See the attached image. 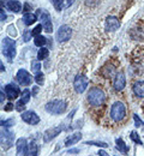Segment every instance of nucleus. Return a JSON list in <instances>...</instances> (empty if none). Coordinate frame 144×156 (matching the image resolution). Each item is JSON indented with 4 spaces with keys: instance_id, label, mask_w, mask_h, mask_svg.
I'll return each mask as SVG.
<instances>
[{
    "instance_id": "obj_37",
    "label": "nucleus",
    "mask_w": 144,
    "mask_h": 156,
    "mask_svg": "<svg viewBox=\"0 0 144 156\" xmlns=\"http://www.w3.org/2000/svg\"><path fill=\"white\" fill-rule=\"evenodd\" d=\"M13 107H15V106H13L12 103H7V105L4 107V109H5L6 112H11V111L13 109Z\"/></svg>"
},
{
    "instance_id": "obj_2",
    "label": "nucleus",
    "mask_w": 144,
    "mask_h": 156,
    "mask_svg": "<svg viewBox=\"0 0 144 156\" xmlns=\"http://www.w3.org/2000/svg\"><path fill=\"white\" fill-rule=\"evenodd\" d=\"M46 111L49 114H54V115H59L65 113L66 111V102L62 100H52L48 103H46Z\"/></svg>"
},
{
    "instance_id": "obj_16",
    "label": "nucleus",
    "mask_w": 144,
    "mask_h": 156,
    "mask_svg": "<svg viewBox=\"0 0 144 156\" xmlns=\"http://www.w3.org/2000/svg\"><path fill=\"white\" fill-rule=\"evenodd\" d=\"M81 139H82V133H81V132H76V133L68 136L66 139H65V145H66V147L75 145V144L78 143Z\"/></svg>"
},
{
    "instance_id": "obj_41",
    "label": "nucleus",
    "mask_w": 144,
    "mask_h": 156,
    "mask_svg": "<svg viewBox=\"0 0 144 156\" xmlns=\"http://www.w3.org/2000/svg\"><path fill=\"white\" fill-rule=\"evenodd\" d=\"M5 18H6V15H5V12H4V9H1V20L4 22Z\"/></svg>"
},
{
    "instance_id": "obj_14",
    "label": "nucleus",
    "mask_w": 144,
    "mask_h": 156,
    "mask_svg": "<svg viewBox=\"0 0 144 156\" xmlns=\"http://www.w3.org/2000/svg\"><path fill=\"white\" fill-rule=\"evenodd\" d=\"M5 94H6L7 98L15 100L19 95V88L15 84H7V85H5Z\"/></svg>"
},
{
    "instance_id": "obj_42",
    "label": "nucleus",
    "mask_w": 144,
    "mask_h": 156,
    "mask_svg": "<svg viewBox=\"0 0 144 156\" xmlns=\"http://www.w3.org/2000/svg\"><path fill=\"white\" fill-rule=\"evenodd\" d=\"M66 1H67V2H66V6L68 7V6H71V5H72V4H73L76 0H66Z\"/></svg>"
},
{
    "instance_id": "obj_43",
    "label": "nucleus",
    "mask_w": 144,
    "mask_h": 156,
    "mask_svg": "<svg viewBox=\"0 0 144 156\" xmlns=\"http://www.w3.org/2000/svg\"><path fill=\"white\" fill-rule=\"evenodd\" d=\"M0 101L4 102V90H1V98H0Z\"/></svg>"
},
{
    "instance_id": "obj_4",
    "label": "nucleus",
    "mask_w": 144,
    "mask_h": 156,
    "mask_svg": "<svg viewBox=\"0 0 144 156\" xmlns=\"http://www.w3.org/2000/svg\"><path fill=\"white\" fill-rule=\"evenodd\" d=\"M126 115V107L121 101H117L113 103L111 108V118L114 121H121Z\"/></svg>"
},
{
    "instance_id": "obj_30",
    "label": "nucleus",
    "mask_w": 144,
    "mask_h": 156,
    "mask_svg": "<svg viewBox=\"0 0 144 156\" xmlns=\"http://www.w3.org/2000/svg\"><path fill=\"white\" fill-rule=\"evenodd\" d=\"M15 125V120L13 119H9V120H2L1 121V126L2 127H11V126H13Z\"/></svg>"
},
{
    "instance_id": "obj_19",
    "label": "nucleus",
    "mask_w": 144,
    "mask_h": 156,
    "mask_svg": "<svg viewBox=\"0 0 144 156\" xmlns=\"http://www.w3.org/2000/svg\"><path fill=\"white\" fill-rule=\"evenodd\" d=\"M36 20H37V16L34 15V13H30L29 12V13H24V16H23V22H24L25 25H31Z\"/></svg>"
},
{
    "instance_id": "obj_17",
    "label": "nucleus",
    "mask_w": 144,
    "mask_h": 156,
    "mask_svg": "<svg viewBox=\"0 0 144 156\" xmlns=\"http://www.w3.org/2000/svg\"><path fill=\"white\" fill-rule=\"evenodd\" d=\"M6 7H7L10 11L15 12V13L21 12V10H22V5L18 0H9V1L6 2Z\"/></svg>"
},
{
    "instance_id": "obj_39",
    "label": "nucleus",
    "mask_w": 144,
    "mask_h": 156,
    "mask_svg": "<svg viewBox=\"0 0 144 156\" xmlns=\"http://www.w3.org/2000/svg\"><path fill=\"white\" fill-rule=\"evenodd\" d=\"M68 153L70 154H78L79 153V149H71V150H68Z\"/></svg>"
},
{
    "instance_id": "obj_10",
    "label": "nucleus",
    "mask_w": 144,
    "mask_h": 156,
    "mask_svg": "<svg viewBox=\"0 0 144 156\" xmlns=\"http://www.w3.org/2000/svg\"><path fill=\"white\" fill-rule=\"evenodd\" d=\"M22 120L29 125H36L40 122V117L34 111H26L21 115Z\"/></svg>"
},
{
    "instance_id": "obj_44",
    "label": "nucleus",
    "mask_w": 144,
    "mask_h": 156,
    "mask_svg": "<svg viewBox=\"0 0 144 156\" xmlns=\"http://www.w3.org/2000/svg\"><path fill=\"white\" fill-rule=\"evenodd\" d=\"M5 71V69H4V65H2V62H1V72H4Z\"/></svg>"
},
{
    "instance_id": "obj_3",
    "label": "nucleus",
    "mask_w": 144,
    "mask_h": 156,
    "mask_svg": "<svg viewBox=\"0 0 144 156\" xmlns=\"http://www.w3.org/2000/svg\"><path fill=\"white\" fill-rule=\"evenodd\" d=\"M2 54L9 59V61H12L16 57V41L10 37L2 39Z\"/></svg>"
},
{
    "instance_id": "obj_25",
    "label": "nucleus",
    "mask_w": 144,
    "mask_h": 156,
    "mask_svg": "<svg viewBox=\"0 0 144 156\" xmlns=\"http://www.w3.org/2000/svg\"><path fill=\"white\" fill-rule=\"evenodd\" d=\"M85 144L88 145H95V147H99V148H107L108 144L104 143V142H95V140H88L85 142Z\"/></svg>"
},
{
    "instance_id": "obj_12",
    "label": "nucleus",
    "mask_w": 144,
    "mask_h": 156,
    "mask_svg": "<svg viewBox=\"0 0 144 156\" xmlns=\"http://www.w3.org/2000/svg\"><path fill=\"white\" fill-rule=\"evenodd\" d=\"M61 131H62V129L60 127V126H55V127H51V129H48V130L43 133V142H44V143L51 142L53 138H55L57 136H59Z\"/></svg>"
},
{
    "instance_id": "obj_15",
    "label": "nucleus",
    "mask_w": 144,
    "mask_h": 156,
    "mask_svg": "<svg viewBox=\"0 0 144 156\" xmlns=\"http://www.w3.org/2000/svg\"><path fill=\"white\" fill-rule=\"evenodd\" d=\"M125 85H126V79H125L124 73H121V72L117 73V76L114 78V89L117 91H120L125 88Z\"/></svg>"
},
{
    "instance_id": "obj_35",
    "label": "nucleus",
    "mask_w": 144,
    "mask_h": 156,
    "mask_svg": "<svg viewBox=\"0 0 144 156\" xmlns=\"http://www.w3.org/2000/svg\"><path fill=\"white\" fill-rule=\"evenodd\" d=\"M133 119H135V126H136V127L143 126V121L139 119V117H138L137 114H133Z\"/></svg>"
},
{
    "instance_id": "obj_21",
    "label": "nucleus",
    "mask_w": 144,
    "mask_h": 156,
    "mask_svg": "<svg viewBox=\"0 0 144 156\" xmlns=\"http://www.w3.org/2000/svg\"><path fill=\"white\" fill-rule=\"evenodd\" d=\"M37 144L33 140L30 144H29V151H28V156H37Z\"/></svg>"
},
{
    "instance_id": "obj_34",
    "label": "nucleus",
    "mask_w": 144,
    "mask_h": 156,
    "mask_svg": "<svg viewBox=\"0 0 144 156\" xmlns=\"http://www.w3.org/2000/svg\"><path fill=\"white\" fill-rule=\"evenodd\" d=\"M102 71H108V72L104 75V77H107V78L112 77V76L114 75V67H113V66H112L111 69H109V67H104Z\"/></svg>"
},
{
    "instance_id": "obj_9",
    "label": "nucleus",
    "mask_w": 144,
    "mask_h": 156,
    "mask_svg": "<svg viewBox=\"0 0 144 156\" xmlns=\"http://www.w3.org/2000/svg\"><path fill=\"white\" fill-rule=\"evenodd\" d=\"M86 87H88V79H86V77L83 76V75L76 76L75 80H73V88H75V90L78 94H82V93L85 91Z\"/></svg>"
},
{
    "instance_id": "obj_5",
    "label": "nucleus",
    "mask_w": 144,
    "mask_h": 156,
    "mask_svg": "<svg viewBox=\"0 0 144 156\" xmlns=\"http://www.w3.org/2000/svg\"><path fill=\"white\" fill-rule=\"evenodd\" d=\"M37 16L40 17V20H41V22H42L43 30H44L46 33H52V31H53V23H52L49 13H48L46 10L39 9V10H37Z\"/></svg>"
},
{
    "instance_id": "obj_29",
    "label": "nucleus",
    "mask_w": 144,
    "mask_h": 156,
    "mask_svg": "<svg viewBox=\"0 0 144 156\" xmlns=\"http://www.w3.org/2000/svg\"><path fill=\"white\" fill-rule=\"evenodd\" d=\"M84 1H85V5L88 7H95V6H97L100 4L101 0H84Z\"/></svg>"
},
{
    "instance_id": "obj_23",
    "label": "nucleus",
    "mask_w": 144,
    "mask_h": 156,
    "mask_svg": "<svg viewBox=\"0 0 144 156\" xmlns=\"http://www.w3.org/2000/svg\"><path fill=\"white\" fill-rule=\"evenodd\" d=\"M34 43H35V46H37V47H44V44L47 43V39H46V37H43V36H41V35L35 36V39H34Z\"/></svg>"
},
{
    "instance_id": "obj_20",
    "label": "nucleus",
    "mask_w": 144,
    "mask_h": 156,
    "mask_svg": "<svg viewBox=\"0 0 144 156\" xmlns=\"http://www.w3.org/2000/svg\"><path fill=\"white\" fill-rule=\"evenodd\" d=\"M115 143H117V149L120 150V153H124V154H127L128 153V147L125 144L121 138H117L115 139Z\"/></svg>"
},
{
    "instance_id": "obj_8",
    "label": "nucleus",
    "mask_w": 144,
    "mask_h": 156,
    "mask_svg": "<svg viewBox=\"0 0 144 156\" xmlns=\"http://www.w3.org/2000/svg\"><path fill=\"white\" fill-rule=\"evenodd\" d=\"M12 145H13V133L7 130H2L1 131V148L4 150H7Z\"/></svg>"
},
{
    "instance_id": "obj_6",
    "label": "nucleus",
    "mask_w": 144,
    "mask_h": 156,
    "mask_svg": "<svg viewBox=\"0 0 144 156\" xmlns=\"http://www.w3.org/2000/svg\"><path fill=\"white\" fill-rule=\"evenodd\" d=\"M16 79H17V82H18L21 85H23V87H28V85H30L31 82H33L31 75H30L28 71H25L24 69H19V70H18V72H17V75H16Z\"/></svg>"
},
{
    "instance_id": "obj_31",
    "label": "nucleus",
    "mask_w": 144,
    "mask_h": 156,
    "mask_svg": "<svg viewBox=\"0 0 144 156\" xmlns=\"http://www.w3.org/2000/svg\"><path fill=\"white\" fill-rule=\"evenodd\" d=\"M52 4L54 5L57 11H61L62 9V0H52Z\"/></svg>"
},
{
    "instance_id": "obj_40",
    "label": "nucleus",
    "mask_w": 144,
    "mask_h": 156,
    "mask_svg": "<svg viewBox=\"0 0 144 156\" xmlns=\"http://www.w3.org/2000/svg\"><path fill=\"white\" fill-rule=\"evenodd\" d=\"M97 155H100V156H109L108 154H107V153H106V151H104V150H100Z\"/></svg>"
},
{
    "instance_id": "obj_7",
    "label": "nucleus",
    "mask_w": 144,
    "mask_h": 156,
    "mask_svg": "<svg viewBox=\"0 0 144 156\" xmlns=\"http://www.w3.org/2000/svg\"><path fill=\"white\" fill-rule=\"evenodd\" d=\"M72 36V29L68 25H61L57 31V40L59 42H66Z\"/></svg>"
},
{
    "instance_id": "obj_24",
    "label": "nucleus",
    "mask_w": 144,
    "mask_h": 156,
    "mask_svg": "<svg viewBox=\"0 0 144 156\" xmlns=\"http://www.w3.org/2000/svg\"><path fill=\"white\" fill-rule=\"evenodd\" d=\"M130 138L135 142V143H137V144H139V145H143V142H142V139L139 138L138 136V133L136 132V131H132L131 133H130Z\"/></svg>"
},
{
    "instance_id": "obj_38",
    "label": "nucleus",
    "mask_w": 144,
    "mask_h": 156,
    "mask_svg": "<svg viewBox=\"0 0 144 156\" xmlns=\"http://www.w3.org/2000/svg\"><path fill=\"white\" fill-rule=\"evenodd\" d=\"M30 10H31V5L28 4V2H25L24 4V11H25V13H29L28 11H30Z\"/></svg>"
},
{
    "instance_id": "obj_26",
    "label": "nucleus",
    "mask_w": 144,
    "mask_h": 156,
    "mask_svg": "<svg viewBox=\"0 0 144 156\" xmlns=\"http://www.w3.org/2000/svg\"><path fill=\"white\" fill-rule=\"evenodd\" d=\"M29 100H30V91L28 90V89H24V91L22 93V98L21 101L22 102H24L25 105L29 102Z\"/></svg>"
},
{
    "instance_id": "obj_33",
    "label": "nucleus",
    "mask_w": 144,
    "mask_h": 156,
    "mask_svg": "<svg viewBox=\"0 0 144 156\" xmlns=\"http://www.w3.org/2000/svg\"><path fill=\"white\" fill-rule=\"evenodd\" d=\"M15 108H16L18 112H23V111L25 109V103H24V102H22L21 100H19V101L15 105Z\"/></svg>"
},
{
    "instance_id": "obj_18",
    "label": "nucleus",
    "mask_w": 144,
    "mask_h": 156,
    "mask_svg": "<svg viewBox=\"0 0 144 156\" xmlns=\"http://www.w3.org/2000/svg\"><path fill=\"white\" fill-rule=\"evenodd\" d=\"M133 93L137 98H144V82L138 80L133 84Z\"/></svg>"
},
{
    "instance_id": "obj_1",
    "label": "nucleus",
    "mask_w": 144,
    "mask_h": 156,
    "mask_svg": "<svg viewBox=\"0 0 144 156\" xmlns=\"http://www.w3.org/2000/svg\"><path fill=\"white\" fill-rule=\"evenodd\" d=\"M86 98H88V102L91 106L100 107V106H102L103 103H104V101H106V94H104V91H103L102 89H100V88H93V89L89 90Z\"/></svg>"
},
{
    "instance_id": "obj_28",
    "label": "nucleus",
    "mask_w": 144,
    "mask_h": 156,
    "mask_svg": "<svg viewBox=\"0 0 144 156\" xmlns=\"http://www.w3.org/2000/svg\"><path fill=\"white\" fill-rule=\"evenodd\" d=\"M40 69H41V64H40L39 61H36V60H35V61H33V62H31V70H33L35 73L41 72V71H40Z\"/></svg>"
},
{
    "instance_id": "obj_22",
    "label": "nucleus",
    "mask_w": 144,
    "mask_h": 156,
    "mask_svg": "<svg viewBox=\"0 0 144 156\" xmlns=\"http://www.w3.org/2000/svg\"><path fill=\"white\" fill-rule=\"evenodd\" d=\"M48 55H49V51H48V48L41 47V48L39 49V53H37V60H43V59L47 58Z\"/></svg>"
},
{
    "instance_id": "obj_32",
    "label": "nucleus",
    "mask_w": 144,
    "mask_h": 156,
    "mask_svg": "<svg viewBox=\"0 0 144 156\" xmlns=\"http://www.w3.org/2000/svg\"><path fill=\"white\" fill-rule=\"evenodd\" d=\"M42 28H43V27H42V24H39L35 29H33V30H31V35H33V36H39V35H40V33H41Z\"/></svg>"
},
{
    "instance_id": "obj_27",
    "label": "nucleus",
    "mask_w": 144,
    "mask_h": 156,
    "mask_svg": "<svg viewBox=\"0 0 144 156\" xmlns=\"http://www.w3.org/2000/svg\"><path fill=\"white\" fill-rule=\"evenodd\" d=\"M35 82L39 84V85H42L43 84V82H44V75L42 73V72H39V73H35Z\"/></svg>"
},
{
    "instance_id": "obj_13",
    "label": "nucleus",
    "mask_w": 144,
    "mask_h": 156,
    "mask_svg": "<svg viewBox=\"0 0 144 156\" xmlns=\"http://www.w3.org/2000/svg\"><path fill=\"white\" fill-rule=\"evenodd\" d=\"M104 28H106L107 31H115V30H118L120 28V20H118L117 17H114V16H109L106 20Z\"/></svg>"
},
{
    "instance_id": "obj_11",
    "label": "nucleus",
    "mask_w": 144,
    "mask_h": 156,
    "mask_svg": "<svg viewBox=\"0 0 144 156\" xmlns=\"http://www.w3.org/2000/svg\"><path fill=\"white\" fill-rule=\"evenodd\" d=\"M16 150H17V156H28L29 151V145L25 138H18L16 142Z\"/></svg>"
},
{
    "instance_id": "obj_45",
    "label": "nucleus",
    "mask_w": 144,
    "mask_h": 156,
    "mask_svg": "<svg viewBox=\"0 0 144 156\" xmlns=\"http://www.w3.org/2000/svg\"><path fill=\"white\" fill-rule=\"evenodd\" d=\"M115 156H117V155H115Z\"/></svg>"
},
{
    "instance_id": "obj_36",
    "label": "nucleus",
    "mask_w": 144,
    "mask_h": 156,
    "mask_svg": "<svg viewBox=\"0 0 144 156\" xmlns=\"http://www.w3.org/2000/svg\"><path fill=\"white\" fill-rule=\"evenodd\" d=\"M30 36H33V35H31V31H28V30H26V31H24V34H23V40H24L25 42H28V41L30 40Z\"/></svg>"
}]
</instances>
